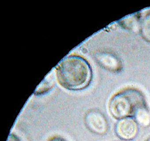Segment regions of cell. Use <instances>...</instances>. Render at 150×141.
I'll return each mask as SVG.
<instances>
[{
    "instance_id": "6da1fadb",
    "label": "cell",
    "mask_w": 150,
    "mask_h": 141,
    "mask_svg": "<svg viewBox=\"0 0 150 141\" xmlns=\"http://www.w3.org/2000/svg\"><path fill=\"white\" fill-rule=\"evenodd\" d=\"M57 81L61 86L72 91L82 90L90 83L92 72L88 63L78 56L67 57L56 69Z\"/></svg>"
},
{
    "instance_id": "7a4b0ae2",
    "label": "cell",
    "mask_w": 150,
    "mask_h": 141,
    "mask_svg": "<svg viewBox=\"0 0 150 141\" xmlns=\"http://www.w3.org/2000/svg\"><path fill=\"white\" fill-rule=\"evenodd\" d=\"M147 106L143 93L137 88H129L118 92L111 99L109 111L118 119L135 116L141 108Z\"/></svg>"
},
{
    "instance_id": "3957f363",
    "label": "cell",
    "mask_w": 150,
    "mask_h": 141,
    "mask_svg": "<svg viewBox=\"0 0 150 141\" xmlns=\"http://www.w3.org/2000/svg\"><path fill=\"white\" fill-rule=\"evenodd\" d=\"M85 121L88 127L96 133H103L107 130L106 118L97 110H92L88 112L85 116Z\"/></svg>"
},
{
    "instance_id": "277c9868",
    "label": "cell",
    "mask_w": 150,
    "mask_h": 141,
    "mask_svg": "<svg viewBox=\"0 0 150 141\" xmlns=\"http://www.w3.org/2000/svg\"><path fill=\"white\" fill-rule=\"evenodd\" d=\"M116 132L117 135L122 139H132L137 133V124L131 117L120 119L116 127Z\"/></svg>"
},
{
    "instance_id": "5b68a950",
    "label": "cell",
    "mask_w": 150,
    "mask_h": 141,
    "mask_svg": "<svg viewBox=\"0 0 150 141\" xmlns=\"http://www.w3.org/2000/svg\"><path fill=\"white\" fill-rule=\"evenodd\" d=\"M100 63L104 68L110 71H117L120 68V63L118 60L115 57L110 55L103 57L100 59Z\"/></svg>"
},
{
    "instance_id": "8992f818",
    "label": "cell",
    "mask_w": 150,
    "mask_h": 141,
    "mask_svg": "<svg viewBox=\"0 0 150 141\" xmlns=\"http://www.w3.org/2000/svg\"><path fill=\"white\" fill-rule=\"evenodd\" d=\"M141 27L143 36L146 39L150 42V14L146 16L144 18Z\"/></svg>"
},
{
    "instance_id": "52a82bcc",
    "label": "cell",
    "mask_w": 150,
    "mask_h": 141,
    "mask_svg": "<svg viewBox=\"0 0 150 141\" xmlns=\"http://www.w3.org/2000/svg\"><path fill=\"white\" fill-rule=\"evenodd\" d=\"M134 117L140 122H148L150 120V115L147 106L139 110Z\"/></svg>"
},
{
    "instance_id": "ba28073f",
    "label": "cell",
    "mask_w": 150,
    "mask_h": 141,
    "mask_svg": "<svg viewBox=\"0 0 150 141\" xmlns=\"http://www.w3.org/2000/svg\"><path fill=\"white\" fill-rule=\"evenodd\" d=\"M50 141H66L63 138L60 137H55L51 139Z\"/></svg>"
}]
</instances>
